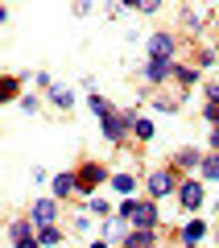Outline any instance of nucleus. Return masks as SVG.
<instances>
[{
	"instance_id": "obj_1",
	"label": "nucleus",
	"mask_w": 219,
	"mask_h": 248,
	"mask_svg": "<svg viewBox=\"0 0 219 248\" xmlns=\"http://www.w3.org/2000/svg\"><path fill=\"white\" fill-rule=\"evenodd\" d=\"M124 215H128L132 223H141V228H149V223L157 219V211H153V203H124Z\"/></svg>"
},
{
	"instance_id": "obj_2",
	"label": "nucleus",
	"mask_w": 219,
	"mask_h": 248,
	"mask_svg": "<svg viewBox=\"0 0 219 248\" xmlns=\"http://www.w3.org/2000/svg\"><path fill=\"white\" fill-rule=\"evenodd\" d=\"M149 50H153V58H161V62H166V58H170V50H174V37L157 33V37L149 42Z\"/></svg>"
},
{
	"instance_id": "obj_3",
	"label": "nucleus",
	"mask_w": 219,
	"mask_h": 248,
	"mask_svg": "<svg viewBox=\"0 0 219 248\" xmlns=\"http://www.w3.org/2000/svg\"><path fill=\"white\" fill-rule=\"evenodd\" d=\"M149 190H153V195H166V190H174V174H161V170H157V174L149 178Z\"/></svg>"
},
{
	"instance_id": "obj_4",
	"label": "nucleus",
	"mask_w": 219,
	"mask_h": 248,
	"mask_svg": "<svg viewBox=\"0 0 219 248\" xmlns=\"http://www.w3.org/2000/svg\"><path fill=\"white\" fill-rule=\"evenodd\" d=\"M203 203V186L199 182H186L182 186V207H199Z\"/></svg>"
},
{
	"instance_id": "obj_5",
	"label": "nucleus",
	"mask_w": 219,
	"mask_h": 248,
	"mask_svg": "<svg viewBox=\"0 0 219 248\" xmlns=\"http://www.w3.org/2000/svg\"><path fill=\"white\" fill-rule=\"evenodd\" d=\"M54 211H58V207H54L50 199H42V203L33 207V219H37V223H46V228H50V219H54Z\"/></svg>"
},
{
	"instance_id": "obj_6",
	"label": "nucleus",
	"mask_w": 219,
	"mask_h": 248,
	"mask_svg": "<svg viewBox=\"0 0 219 248\" xmlns=\"http://www.w3.org/2000/svg\"><path fill=\"white\" fill-rule=\"evenodd\" d=\"M170 71H174V66H170V62H161V58H153V62H149V79H153V83H157V79H166Z\"/></svg>"
},
{
	"instance_id": "obj_7",
	"label": "nucleus",
	"mask_w": 219,
	"mask_h": 248,
	"mask_svg": "<svg viewBox=\"0 0 219 248\" xmlns=\"http://www.w3.org/2000/svg\"><path fill=\"white\" fill-rule=\"evenodd\" d=\"M70 190H75V178H70V174L54 178V195H70Z\"/></svg>"
},
{
	"instance_id": "obj_8",
	"label": "nucleus",
	"mask_w": 219,
	"mask_h": 248,
	"mask_svg": "<svg viewBox=\"0 0 219 248\" xmlns=\"http://www.w3.org/2000/svg\"><path fill=\"white\" fill-rule=\"evenodd\" d=\"M108 137H112V141L124 137V120H120V116H108Z\"/></svg>"
},
{
	"instance_id": "obj_9",
	"label": "nucleus",
	"mask_w": 219,
	"mask_h": 248,
	"mask_svg": "<svg viewBox=\"0 0 219 248\" xmlns=\"http://www.w3.org/2000/svg\"><path fill=\"white\" fill-rule=\"evenodd\" d=\"M203 236H207V223H203V219H194L190 228H186V240L194 244V240H203Z\"/></svg>"
},
{
	"instance_id": "obj_10",
	"label": "nucleus",
	"mask_w": 219,
	"mask_h": 248,
	"mask_svg": "<svg viewBox=\"0 0 219 248\" xmlns=\"http://www.w3.org/2000/svg\"><path fill=\"white\" fill-rule=\"evenodd\" d=\"M132 186H137V182H132V174H116V190H120V195H128Z\"/></svg>"
},
{
	"instance_id": "obj_11",
	"label": "nucleus",
	"mask_w": 219,
	"mask_h": 248,
	"mask_svg": "<svg viewBox=\"0 0 219 248\" xmlns=\"http://www.w3.org/2000/svg\"><path fill=\"white\" fill-rule=\"evenodd\" d=\"M54 104H58V108H70V104H75V95H70V91H54Z\"/></svg>"
},
{
	"instance_id": "obj_12",
	"label": "nucleus",
	"mask_w": 219,
	"mask_h": 248,
	"mask_svg": "<svg viewBox=\"0 0 219 248\" xmlns=\"http://www.w3.org/2000/svg\"><path fill=\"white\" fill-rule=\"evenodd\" d=\"M95 178H104V170H99V166H87V170H83V186H91Z\"/></svg>"
},
{
	"instance_id": "obj_13",
	"label": "nucleus",
	"mask_w": 219,
	"mask_h": 248,
	"mask_svg": "<svg viewBox=\"0 0 219 248\" xmlns=\"http://www.w3.org/2000/svg\"><path fill=\"white\" fill-rule=\"evenodd\" d=\"M91 112H95V116H108V99H104V95H91Z\"/></svg>"
},
{
	"instance_id": "obj_14",
	"label": "nucleus",
	"mask_w": 219,
	"mask_h": 248,
	"mask_svg": "<svg viewBox=\"0 0 219 248\" xmlns=\"http://www.w3.org/2000/svg\"><path fill=\"white\" fill-rule=\"evenodd\" d=\"M203 174H207V178H219V157H207V161H203Z\"/></svg>"
},
{
	"instance_id": "obj_15",
	"label": "nucleus",
	"mask_w": 219,
	"mask_h": 248,
	"mask_svg": "<svg viewBox=\"0 0 219 248\" xmlns=\"http://www.w3.org/2000/svg\"><path fill=\"white\" fill-rule=\"evenodd\" d=\"M137 137H153V124L149 120H137Z\"/></svg>"
},
{
	"instance_id": "obj_16",
	"label": "nucleus",
	"mask_w": 219,
	"mask_h": 248,
	"mask_svg": "<svg viewBox=\"0 0 219 248\" xmlns=\"http://www.w3.org/2000/svg\"><path fill=\"white\" fill-rule=\"evenodd\" d=\"M58 240H62V236H58L54 228H46V232H42V244H58Z\"/></svg>"
},
{
	"instance_id": "obj_17",
	"label": "nucleus",
	"mask_w": 219,
	"mask_h": 248,
	"mask_svg": "<svg viewBox=\"0 0 219 248\" xmlns=\"http://www.w3.org/2000/svg\"><path fill=\"white\" fill-rule=\"evenodd\" d=\"M17 248H37V244H33V240H21V244H17Z\"/></svg>"
},
{
	"instance_id": "obj_18",
	"label": "nucleus",
	"mask_w": 219,
	"mask_h": 248,
	"mask_svg": "<svg viewBox=\"0 0 219 248\" xmlns=\"http://www.w3.org/2000/svg\"><path fill=\"white\" fill-rule=\"evenodd\" d=\"M211 145H215V149H219V128H215V137H211Z\"/></svg>"
}]
</instances>
